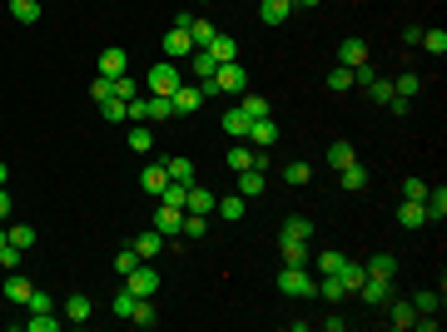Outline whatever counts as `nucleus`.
<instances>
[{
  "label": "nucleus",
  "mask_w": 447,
  "mask_h": 332,
  "mask_svg": "<svg viewBox=\"0 0 447 332\" xmlns=\"http://www.w3.org/2000/svg\"><path fill=\"white\" fill-rule=\"evenodd\" d=\"M278 293H288V298H318V278H308L303 268H288V263H283V273H278Z\"/></svg>",
  "instance_id": "nucleus-1"
},
{
  "label": "nucleus",
  "mask_w": 447,
  "mask_h": 332,
  "mask_svg": "<svg viewBox=\"0 0 447 332\" xmlns=\"http://www.w3.org/2000/svg\"><path fill=\"white\" fill-rule=\"evenodd\" d=\"M144 85H149V95H174L184 80H179V70H174V60H159L149 75H144Z\"/></svg>",
  "instance_id": "nucleus-2"
},
{
  "label": "nucleus",
  "mask_w": 447,
  "mask_h": 332,
  "mask_svg": "<svg viewBox=\"0 0 447 332\" xmlns=\"http://www.w3.org/2000/svg\"><path fill=\"white\" fill-rule=\"evenodd\" d=\"M214 85H219L224 95H243V90H248V75H243V65H238V60H228V65H219V70H214Z\"/></svg>",
  "instance_id": "nucleus-3"
},
{
  "label": "nucleus",
  "mask_w": 447,
  "mask_h": 332,
  "mask_svg": "<svg viewBox=\"0 0 447 332\" xmlns=\"http://www.w3.org/2000/svg\"><path fill=\"white\" fill-rule=\"evenodd\" d=\"M124 288H129L134 298H154V293H159V273H154L149 263H139V268L124 278Z\"/></svg>",
  "instance_id": "nucleus-4"
},
{
  "label": "nucleus",
  "mask_w": 447,
  "mask_h": 332,
  "mask_svg": "<svg viewBox=\"0 0 447 332\" xmlns=\"http://www.w3.org/2000/svg\"><path fill=\"white\" fill-rule=\"evenodd\" d=\"M248 144L268 154V149L278 144V124H273V119H253V124H248Z\"/></svg>",
  "instance_id": "nucleus-5"
},
{
  "label": "nucleus",
  "mask_w": 447,
  "mask_h": 332,
  "mask_svg": "<svg viewBox=\"0 0 447 332\" xmlns=\"http://www.w3.org/2000/svg\"><path fill=\"white\" fill-rule=\"evenodd\" d=\"M214 204H219V199H214L204 184H189V189H184V209H189V214H204V219H209Z\"/></svg>",
  "instance_id": "nucleus-6"
},
{
  "label": "nucleus",
  "mask_w": 447,
  "mask_h": 332,
  "mask_svg": "<svg viewBox=\"0 0 447 332\" xmlns=\"http://www.w3.org/2000/svg\"><path fill=\"white\" fill-rule=\"evenodd\" d=\"M358 293H363V303H368V308H383V303L393 298V278H363V288H358Z\"/></svg>",
  "instance_id": "nucleus-7"
},
{
  "label": "nucleus",
  "mask_w": 447,
  "mask_h": 332,
  "mask_svg": "<svg viewBox=\"0 0 447 332\" xmlns=\"http://www.w3.org/2000/svg\"><path fill=\"white\" fill-rule=\"evenodd\" d=\"M154 228H159L164 238L184 233V209H174V204H159V214H154Z\"/></svg>",
  "instance_id": "nucleus-8"
},
{
  "label": "nucleus",
  "mask_w": 447,
  "mask_h": 332,
  "mask_svg": "<svg viewBox=\"0 0 447 332\" xmlns=\"http://www.w3.org/2000/svg\"><path fill=\"white\" fill-rule=\"evenodd\" d=\"M164 55H169V60H184V55H194V40H189V30L169 25V35H164Z\"/></svg>",
  "instance_id": "nucleus-9"
},
{
  "label": "nucleus",
  "mask_w": 447,
  "mask_h": 332,
  "mask_svg": "<svg viewBox=\"0 0 447 332\" xmlns=\"http://www.w3.org/2000/svg\"><path fill=\"white\" fill-rule=\"evenodd\" d=\"M293 15V0H258V20L263 25H283Z\"/></svg>",
  "instance_id": "nucleus-10"
},
{
  "label": "nucleus",
  "mask_w": 447,
  "mask_h": 332,
  "mask_svg": "<svg viewBox=\"0 0 447 332\" xmlns=\"http://www.w3.org/2000/svg\"><path fill=\"white\" fill-rule=\"evenodd\" d=\"M169 100H174V114H194L199 105H204V95H199V85H179V90H174Z\"/></svg>",
  "instance_id": "nucleus-11"
},
{
  "label": "nucleus",
  "mask_w": 447,
  "mask_h": 332,
  "mask_svg": "<svg viewBox=\"0 0 447 332\" xmlns=\"http://www.w3.org/2000/svg\"><path fill=\"white\" fill-rule=\"evenodd\" d=\"M398 223H403V228H423V223H428L423 199H403V204H398Z\"/></svg>",
  "instance_id": "nucleus-12"
},
{
  "label": "nucleus",
  "mask_w": 447,
  "mask_h": 332,
  "mask_svg": "<svg viewBox=\"0 0 447 332\" xmlns=\"http://www.w3.org/2000/svg\"><path fill=\"white\" fill-rule=\"evenodd\" d=\"M338 65H348V70L368 65V45H363V40H343V45H338Z\"/></svg>",
  "instance_id": "nucleus-13"
},
{
  "label": "nucleus",
  "mask_w": 447,
  "mask_h": 332,
  "mask_svg": "<svg viewBox=\"0 0 447 332\" xmlns=\"http://www.w3.org/2000/svg\"><path fill=\"white\" fill-rule=\"evenodd\" d=\"M139 184H144V194H164V189H169V169H164V164H144Z\"/></svg>",
  "instance_id": "nucleus-14"
},
{
  "label": "nucleus",
  "mask_w": 447,
  "mask_h": 332,
  "mask_svg": "<svg viewBox=\"0 0 447 332\" xmlns=\"http://www.w3.org/2000/svg\"><path fill=\"white\" fill-rule=\"evenodd\" d=\"M333 278L348 288V293H358V288H363V278H368V268H363V263H353V258H343V268H338Z\"/></svg>",
  "instance_id": "nucleus-15"
},
{
  "label": "nucleus",
  "mask_w": 447,
  "mask_h": 332,
  "mask_svg": "<svg viewBox=\"0 0 447 332\" xmlns=\"http://www.w3.org/2000/svg\"><path fill=\"white\" fill-rule=\"evenodd\" d=\"M219 30H214V20H204V15H194L189 20V40H194V50H209V40H214Z\"/></svg>",
  "instance_id": "nucleus-16"
},
{
  "label": "nucleus",
  "mask_w": 447,
  "mask_h": 332,
  "mask_svg": "<svg viewBox=\"0 0 447 332\" xmlns=\"http://www.w3.org/2000/svg\"><path fill=\"white\" fill-rule=\"evenodd\" d=\"M209 55H214V60H219V65H228V60H238V40H233V35H214V40H209Z\"/></svg>",
  "instance_id": "nucleus-17"
},
{
  "label": "nucleus",
  "mask_w": 447,
  "mask_h": 332,
  "mask_svg": "<svg viewBox=\"0 0 447 332\" xmlns=\"http://www.w3.org/2000/svg\"><path fill=\"white\" fill-rule=\"evenodd\" d=\"M219 124H224V134H233V139H248V124H253V119H248V114H243L238 105H233V110L224 114Z\"/></svg>",
  "instance_id": "nucleus-18"
},
{
  "label": "nucleus",
  "mask_w": 447,
  "mask_h": 332,
  "mask_svg": "<svg viewBox=\"0 0 447 332\" xmlns=\"http://www.w3.org/2000/svg\"><path fill=\"white\" fill-rule=\"evenodd\" d=\"M308 238H313V223L308 219H288L283 233H278V243H308Z\"/></svg>",
  "instance_id": "nucleus-19"
},
{
  "label": "nucleus",
  "mask_w": 447,
  "mask_h": 332,
  "mask_svg": "<svg viewBox=\"0 0 447 332\" xmlns=\"http://www.w3.org/2000/svg\"><path fill=\"white\" fill-rule=\"evenodd\" d=\"M159 243H164V233H159V228H149V233H139V238H134V243H129V248H134V253H139V258H144V263H149V258H154V253H159Z\"/></svg>",
  "instance_id": "nucleus-20"
},
{
  "label": "nucleus",
  "mask_w": 447,
  "mask_h": 332,
  "mask_svg": "<svg viewBox=\"0 0 447 332\" xmlns=\"http://www.w3.org/2000/svg\"><path fill=\"white\" fill-rule=\"evenodd\" d=\"M363 268H368V278H393V273H398V258H393V253H373Z\"/></svg>",
  "instance_id": "nucleus-21"
},
{
  "label": "nucleus",
  "mask_w": 447,
  "mask_h": 332,
  "mask_svg": "<svg viewBox=\"0 0 447 332\" xmlns=\"http://www.w3.org/2000/svg\"><path fill=\"white\" fill-rule=\"evenodd\" d=\"M423 209H428V219H433V223H443V219H447V189H443V184H438V189H428Z\"/></svg>",
  "instance_id": "nucleus-22"
},
{
  "label": "nucleus",
  "mask_w": 447,
  "mask_h": 332,
  "mask_svg": "<svg viewBox=\"0 0 447 332\" xmlns=\"http://www.w3.org/2000/svg\"><path fill=\"white\" fill-rule=\"evenodd\" d=\"M238 110L248 114V119H268V100L253 95V90H243V95H238Z\"/></svg>",
  "instance_id": "nucleus-23"
},
{
  "label": "nucleus",
  "mask_w": 447,
  "mask_h": 332,
  "mask_svg": "<svg viewBox=\"0 0 447 332\" xmlns=\"http://www.w3.org/2000/svg\"><path fill=\"white\" fill-rule=\"evenodd\" d=\"M124 65H129V60H124V50H105V55H100V75H105V80H119V75H124Z\"/></svg>",
  "instance_id": "nucleus-24"
},
{
  "label": "nucleus",
  "mask_w": 447,
  "mask_h": 332,
  "mask_svg": "<svg viewBox=\"0 0 447 332\" xmlns=\"http://www.w3.org/2000/svg\"><path fill=\"white\" fill-rule=\"evenodd\" d=\"M144 119H174V100L169 95H149L144 100Z\"/></svg>",
  "instance_id": "nucleus-25"
},
{
  "label": "nucleus",
  "mask_w": 447,
  "mask_h": 332,
  "mask_svg": "<svg viewBox=\"0 0 447 332\" xmlns=\"http://www.w3.org/2000/svg\"><path fill=\"white\" fill-rule=\"evenodd\" d=\"M338 179H343V189H348V194L368 189V169H363V164H348V169H338Z\"/></svg>",
  "instance_id": "nucleus-26"
},
{
  "label": "nucleus",
  "mask_w": 447,
  "mask_h": 332,
  "mask_svg": "<svg viewBox=\"0 0 447 332\" xmlns=\"http://www.w3.org/2000/svg\"><path fill=\"white\" fill-rule=\"evenodd\" d=\"M238 194H243V199H258V194H263V169H243V174H238Z\"/></svg>",
  "instance_id": "nucleus-27"
},
{
  "label": "nucleus",
  "mask_w": 447,
  "mask_h": 332,
  "mask_svg": "<svg viewBox=\"0 0 447 332\" xmlns=\"http://www.w3.org/2000/svg\"><path fill=\"white\" fill-rule=\"evenodd\" d=\"M388 303H393V298H388ZM413 318H418V308H413V303H393V308H388V323H393L398 332L413 328Z\"/></svg>",
  "instance_id": "nucleus-28"
},
{
  "label": "nucleus",
  "mask_w": 447,
  "mask_h": 332,
  "mask_svg": "<svg viewBox=\"0 0 447 332\" xmlns=\"http://www.w3.org/2000/svg\"><path fill=\"white\" fill-rule=\"evenodd\" d=\"M328 164H333V169H348V164H358V154H353V144H348V139L328 144Z\"/></svg>",
  "instance_id": "nucleus-29"
},
{
  "label": "nucleus",
  "mask_w": 447,
  "mask_h": 332,
  "mask_svg": "<svg viewBox=\"0 0 447 332\" xmlns=\"http://www.w3.org/2000/svg\"><path fill=\"white\" fill-rule=\"evenodd\" d=\"M129 149H134V154H149V149H154V129H149V124H134V129H129Z\"/></svg>",
  "instance_id": "nucleus-30"
},
{
  "label": "nucleus",
  "mask_w": 447,
  "mask_h": 332,
  "mask_svg": "<svg viewBox=\"0 0 447 332\" xmlns=\"http://www.w3.org/2000/svg\"><path fill=\"white\" fill-rule=\"evenodd\" d=\"M5 243H15V248L25 253V248L35 243V228H30V223H10V228H5Z\"/></svg>",
  "instance_id": "nucleus-31"
},
{
  "label": "nucleus",
  "mask_w": 447,
  "mask_h": 332,
  "mask_svg": "<svg viewBox=\"0 0 447 332\" xmlns=\"http://www.w3.org/2000/svg\"><path fill=\"white\" fill-rule=\"evenodd\" d=\"M129 323H139V328H154V323H159V313H154V298H139V303H134V313H129Z\"/></svg>",
  "instance_id": "nucleus-32"
},
{
  "label": "nucleus",
  "mask_w": 447,
  "mask_h": 332,
  "mask_svg": "<svg viewBox=\"0 0 447 332\" xmlns=\"http://www.w3.org/2000/svg\"><path fill=\"white\" fill-rule=\"evenodd\" d=\"M10 15H15L20 25H35V20H40V0H10Z\"/></svg>",
  "instance_id": "nucleus-33"
},
{
  "label": "nucleus",
  "mask_w": 447,
  "mask_h": 332,
  "mask_svg": "<svg viewBox=\"0 0 447 332\" xmlns=\"http://www.w3.org/2000/svg\"><path fill=\"white\" fill-rule=\"evenodd\" d=\"M164 169H169L174 184H194V164L189 159H164Z\"/></svg>",
  "instance_id": "nucleus-34"
},
{
  "label": "nucleus",
  "mask_w": 447,
  "mask_h": 332,
  "mask_svg": "<svg viewBox=\"0 0 447 332\" xmlns=\"http://www.w3.org/2000/svg\"><path fill=\"white\" fill-rule=\"evenodd\" d=\"M139 263H144V258H139L134 248H119V253H114V273H119V278H129V273H134Z\"/></svg>",
  "instance_id": "nucleus-35"
},
{
  "label": "nucleus",
  "mask_w": 447,
  "mask_h": 332,
  "mask_svg": "<svg viewBox=\"0 0 447 332\" xmlns=\"http://www.w3.org/2000/svg\"><path fill=\"white\" fill-rule=\"evenodd\" d=\"M65 323H90V298L75 293V298L65 303Z\"/></svg>",
  "instance_id": "nucleus-36"
},
{
  "label": "nucleus",
  "mask_w": 447,
  "mask_h": 332,
  "mask_svg": "<svg viewBox=\"0 0 447 332\" xmlns=\"http://www.w3.org/2000/svg\"><path fill=\"white\" fill-rule=\"evenodd\" d=\"M428 55H447V30H423V40H418Z\"/></svg>",
  "instance_id": "nucleus-37"
},
{
  "label": "nucleus",
  "mask_w": 447,
  "mask_h": 332,
  "mask_svg": "<svg viewBox=\"0 0 447 332\" xmlns=\"http://www.w3.org/2000/svg\"><path fill=\"white\" fill-rule=\"evenodd\" d=\"M214 214H219V219H228V223H238V219H243V199H238V194H233V199H219V204H214Z\"/></svg>",
  "instance_id": "nucleus-38"
},
{
  "label": "nucleus",
  "mask_w": 447,
  "mask_h": 332,
  "mask_svg": "<svg viewBox=\"0 0 447 332\" xmlns=\"http://www.w3.org/2000/svg\"><path fill=\"white\" fill-rule=\"evenodd\" d=\"M214 70H219V60H214L209 50H194V75H199V80H214Z\"/></svg>",
  "instance_id": "nucleus-39"
},
{
  "label": "nucleus",
  "mask_w": 447,
  "mask_h": 332,
  "mask_svg": "<svg viewBox=\"0 0 447 332\" xmlns=\"http://www.w3.org/2000/svg\"><path fill=\"white\" fill-rule=\"evenodd\" d=\"M5 298H10V303H25V298H30V278H20V273L5 278Z\"/></svg>",
  "instance_id": "nucleus-40"
},
{
  "label": "nucleus",
  "mask_w": 447,
  "mask_h": 332,
  "mask_svg": "<svg viewBox=\"0 0 447 332\" xmlns=\"http://www.w3.org/2000/svg\"><path fill=\"white\" fill-rule=\"evenodd\" d=\"M100 114H105V119H114V124H119V119H129V100H119V95H110V100L100 105Z\"/></svg>",
  "instance_id": "nucleus-41"
},
{
  "label": "nucleus",
  "mask_w": 447,
  "mask_h": 332,
  "mask_svg": "<svg viewBox=\"0 0 447 332\" xmlns=\"http://www.w3.org/2000/svg\"><path fill=\"white\" fill-rule=\"evenodd\" d=\"M328 90H338V95L353 90V70H348V65H333V70H328Z\"/></svg>",
  "instance_id": "nucleus-42"
},
{
  "label": "nucleus",
  "mask_w": 447,
  "mask_h": 332,
  "mask_svg": "<svg viewBox=\"0 0 447 332\" xmlns=\"http://www.w3.org/2000/svg\"><path fill=\"white\" fill-rule=\"evenodd\" d=\"M318 298H328V303H338V298H348V288H343V283H338L333 273H328V278H318Z\"/></svg>",
  "instance_id": "nucleus-43"
},
{
  "label": "nucleus",
  "mask_w": 447,
  "mask_h": 332,
  "mask_svg": "<svg viewBox=\"0 0 447 332\" xmlns=\"http://www.w3.org/2000/svg\"><path fill=\"white\" fill-rule=\"evenodd\" d=\"M423 90V75H398V85H393V95H403V100H413Z\"/></svg>",
  "instance_id": "nucleus-44"
},
{
  "label": "nucleus",
  "mask_w": 447,
  "mask_h": 332,
  "mask_svg": "<svg viewBox=\"0 0 447 332\" xmlns=\"http://www.w3.org/2000/svg\"><path fill=\"white\" fill-rule=\"evenodd\" d=\"M283 263L288 268H303L308 263V243H283Z\"/></svg>",
  "instance_id": "nucleus-45"
},
{
  "label": "nucleus",
  "mask_w": 447,
  "mask_h": 332,
  "mask_svg": "<svg viewBox=\"0 0 447 332\" xmlns=\"http://www.w3.org/2000/svg\"><path fill=\"white\" fill-rule=\"evenodd\" d=\"M25 328H30V332H55V328H60V318H50V313H30Z\"/></svg>",
  "instance_id": "nucleus-46"
},
{
  "label": "nucleus",
  "mask_w": 447,
  "mask_h": 332,
  "mask_svg": "<svg viewBox=\"0 0 447 332\" xmlns=\"http://www.w3.org/2000/svg\"><path fill=\"white\" fill-rule=\"evenodd\" d=\"M368 95H373L378 105H388V100H393V80H378V75H373V80H368Z\"/></svg>",
  "instance_id": "nucleus-47"
},
{
  "label": "nucleus",
  "mask_w": 447,
  "mask_h": 332,
  "mask_svg": "<svg viewBox=\"0 0 447 332\" xmlns=\"http://www.w3.org/2000/svg\"><path fill=\"white\" fill-rule=\"evenodd\" d=\"M308 179H313V169H308V164H288V169H283V184H293V189H298V184H308Z\"/></svg>",
  "instance_id": "nucleus-48"
},
{
  "label": "nucleus",
  "mask_w": 447,
  "mask_h": 332,
  "mask_svg": "<svg viewBox=\"0 0 447 332\" xmlns=\"http://www.w3.org/2000/svg\"><path fill=\"white\" fill-rule=\"evenodd\" d=\"M25 308H30V313H55V303H50V293H40V288H30V298H25Z\"/></svg>",
  "instance_id": "nucleus-49"
},
{
  "label": "nucleus",
  "mask_w": 447,
  "mask_h": 332,
  "mask_svg": "<svg viewBox=\"0 0 447 332\" xmlns=\"http://www.w3.org/2000/svg\"><path fill=\"white\" fill-rule=\"evenodd\" d=\"M134 303H139V298H134L129 288H119V293H114V318H129V313H134Z\"/></svg>",
  "instance_id": "nucleus-50"
},
{
  "label": "nucleus",
  "mask_w": 447,
  "mask_h": 332,
  "mask_svg": "<svg viewBox=\"0 0 447 332\" xmlns=\"http://www.w3.org/2000/svg\"><path fill=\"white\" fill-rule=\"evenodd\" d=\"M184 189H189V184H174V179H169V189L159 194V204H174V209H184Z\"/></svg>",
  "instance_id": "nucleus-51"
},
{
  "label": "nucleus",
  "mask_w": 447,
  "mask_h": 332,
  "mask_svg": "<svg viewBox=\"0 0 447 332\" xmlns=\"http://www.w3.org/2000/svg\"><path fill=\"white\" fill-rule=\"evenodd\" d=\"M110 95H114V80H105V75H100V80L90 85V100H95V105H105Z\"/></svg>",
  "instance_id": "nucleus-52"
},
{
  "label": "nucleus",
  "mask_w": 447,
  "mask_h": 332,
  "mask_svg": "<svg viewBox=\"0 0 447 332\" xmlns=\"http://www.w3.org/2000/svg\"><path fill=\"white\" fill-rule=\"evenodd\" d=\"M338 268H343V253H333V248H328V253H318V273H323V278H328V273H338Z\"/></svg>",
  "instance_id": "nucleus-53"
},
{
  "label": "nucleus",
  "mask_w": 447,
  "mask_h": 332,
  "mask_svg": "<svg viewBox=\"0 0 447 332\" xmlns=\"http://www.w3.org/2000/svg\"><path fill=\"white\" fill-rule=\"evenodd\" d=\"M204 228H209L204 214H184V233H189V238H204Z\"/></svg>",
  "instance_id": "nucleus-54"
},
{
  "label": "nucleus",
  "mask_w": 447,
  "mask_h": 332,
  "mask_svg": "<svg viewBox=\"0 0 447 332\" xmlns=\"http://www.w3.org/2000/svg\"><path fill=\"white\" fill-rule=\"evenodd\" d=\"M0 268H5V273H15V268H20V248H15V243H5V248H0Z\"/></svg>",
  "instance_id": "nucleus-55"
},
{
  "label": "nucleus",
  "mask_w": 447,
  "mask_h": 332,
  "mask_svg": "<svg viewBox=\"0 0 447 332\" xmlns=\"http://www.w3.org/2000/svg\"><path fill=\"white\" fill-rule=\"evenodd\" d=\"M403 199H428V184L423 179H403Z\"/></svg>",
  "instance_id": "nucleus-56"
},
{
  "label": "nucleus",
  "mask_w": 447,
  "mask_h": 332,
  "mask_svg": "<svg viewBox=\"0 0 447 332\" xmlns=\"http://www.w3.org/2000/svg\"><path fill=\"white\" fill-rule=\"evenodd\" d=\"M114 95H119V100H134V95H139V85H134V80H124V75H119V80H114Z\"/></svg>",
  "instance_id": "nucleus-57"
},
{
  "label": "nucleus",
  "mask_w": 447,
  "mask_h": 332,
  "mask_svg": "<svg viewBox=\"0 0 447 332\" xmlns=\"http://www.w3.org/2000/svg\"><path fill=\"white\" fill-rule=\"evenodd\" d=\"M413 308H418V313H438V293H418Z\"/></svg>",
  "instance_id": "nucleus-58"
},
{
  "label": "nucleus",
  "mask_w": 447,
  "mask_h": 332,
  "mask_svg": "<svg viewBox=\"0 0 447 332\" xmlns=\"http://www.w3.org/2000/svg\"><path fill=\"white\" fill-rule=\"evenodd\" d=\"M10 209H15V199H10V194H5V189H0V223L10 219Z\"/></svg>",
  "instance_id": "nucleus-59"
},
{
  "label": "nucleus",
  "mask_w": 447,
  "mask_h": 332,
  "mask_svg": "<svg viewBox=\"0 0 447 332\" xmlns=\"http://www.w3.org/2000/svg\"><path fill=\"white\" fill-rule=\"evenodd\" d=\"M5 179H10V169H5V159H0V189H5Z\"/></svg>",
  "instance_id": "nucleus-60"
},
{
  "label": "nucleus",
  "mask_w": 447,
  "mask_h": 332,
  "mask_svg": "<svg viewBox=\"0 0 447 332\" xmlns=\"http://www.w3.org/2000/svg\"><path fill=\"white\" fill-rule=\"evenodd\" d=\"M293 5H318V0H293Z\"/></svg>",
  "instance_id": "nucleus-61"
},
{
  "label": "nucleus",
  "mask_w": 447,
  "mask_h": 332,
  "mask_svg": "<svg viewBox=\"0 0 447 332\" xmlns=\"http://www.w3.org/2000/svg\"><path fill=\"white\" fill-rule=\"evenodd\" d=\"M0 248H5V228H0Z\"/></svg>",
  "instance_id": "nucleus-62"
}]
</instances>
